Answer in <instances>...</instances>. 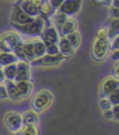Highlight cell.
Segmentation results:
<instances>
[{
	"mask_svg": "<svg viewBox=\"0 0 119 135\" xmlns=\"http://www.w3.org/2000/svg\"><path fill=\"white\" fill-rule=\"evenodd\" d=\"M110 28H113V29L119 31V20L118 19H112L111 22L109 24Z\"/></svg>",
	"mask_w": 119,
	"mask_h": 135,
	"instance_id": "35",
	"label": "cell"
},
{
	"mask_svg": "<svg viewBox=\"0 0 119 135\" xmlns=\"http://www.w3.org/2000/svg\"><path fill=\"white\" fill-rule=\"evenodd\" d=\"M99 104H100V107H101V109L102 110V111L109 110V109H111V108L113 107L112 103H110V101L107 99V98H102V99H101Z\"/></svg>",
	"mask_w": 119,
	"mask_h": 135,
	"instance_id": "29",
	"label": "cell"
},
{
	"mask_svg": "<svg viewBox=\"0 0 119 135\" xmlns=\"http://www.w3.org/2000/svg\"><path fill=\"white\" fill-rule=\"evenodd\" d=\"M3 69V73L5 75V78L7 80H10V81H14V78L16 76V70H17V64H12L9 65L5 66Z\"/></svg>",
	"mask_w": 119,
	"mask_h": 135,
	"instance_id": "23",
	"label": "cell"
},
{
	"mask_svg": "<svg viewBox=\"0 0 119 135\" xmlns=\"http://www.w3.org/2000/svg\"><path fill=\"white\" fill-rule=\"evenodd\" d=\"M107 99L110 101V103H112V105H117L119 104V89H115V91H113L112 93H110L108 95Z\"/></svg>",
	"mask_w": 119,
	"mask_h": 135,
	"instance_id": "27",
	"label": "cell"
},
{
	"mask_svg": "<svg viewBox=\"0 0 119 135\" xmlns=\"http://www.w3.org/2000/svg\"><path fill=\"white\" fill-rule=\"evenodd\" d=\"M77 29H78L77 22L73 18H72V17H69V18L67 19V21L64 22L63 25L62 26L61 30H60V32H59L60 37H65L68 35L77 31Z\"/></svg>",
	"mask_w": 119,
	"mask_h": 135,
	"instance_id": "13",
	"label": "cell"
},
{
	"mask_svg": "<svg viewBox=\"0 0 119 135\" xmlns=\"http://www.w3.org/2000/svg\"><path fill=\"white\" fill-rule=\"evenodd\" d=\"M108 13H109V16L111 19H118L119 18V8H115V7H113V6L109 7Z\"/></svg>",
	"mask_w": 119,
	"mask_h": 135,
	"instance_id": "30",
	"label": "cell"
},
{
	"mask_svg": "<svg viewBox=\"0 0 119 135\" xmlns=\"http://www.w3.org/2000/svg\"><path fill=\"white\" fill-rule=\"evenodd\" d=\"M112 6L115 7V8H119V0H113Z\"/></svg>",
	"mask_w": 119,
	"mask_h": 135,
	"instance_id": "42",
	"label": "cell"
},
{
	"mask_svg": "<svg viewBox=\"0 0 119 135\" xmlns=\"http://www.w3.org/2000/svg\"><path fill=\"white\" fill-rule=\"evenodd\" d=\"M16 4L21 8V9L27 14L28 16L32 18H36L39 16V11L38 8H36L34 5L32 4L31 0H18Z\"/></svg>",
	"mask_w": 119,
	"mask_h": 135,
	"instance_id": "12",
	"label": "cell"
},
{
	"mask_svg": "<svg viewBox=\"0 0 119 135\" xmlns=\"http://www.w3.org/2000/svg\"><path fill=\"white\" fill-rule=\"evenodd\" d=\"M8 99V93H7V89L5 85L0 84V100H7Z\"/></svg>",
	"mask_w": 119,
	"mask_h": 135,
	"instance_id": "33",
	"label": "cell"
},
{
	"mask_svg": "<svg viewBox=\"0 0 119 135\" xmlns=\"http://www.w3.org/2000/svg\"><path fill=\"white\" fill-rule=\"evenodd\" d=\"M112 3H113V0H102V5L108 7V8L112 6Z\"/></svg>",
	"mask_w": 119,
	"mask_h": 135,
	"instance_id": "41",
	"label": "cell"
},
{
	"mask_svg": "<svg viewBox=\"0 0 119 135\" xmlns=\"http://www.w3.org/2000/svg\"><path fill=\"white\" fill-rule=\"evenodd\" d=\"M44 0H31V2H32V4L34 5V7H36V8H39L40 7H41L42 3H43Z\"/></svg>",
	"mask_w": 119,
	"mask_h": 135,
	"instance_id": "39",
	"label": "cell"
},
{
	"mask_svg": "<svg viewBox=\"0 0 119 135\" xmlns=\"http://www.w3.org/2000/svg\"><path fill=\"white\" fill-rule=\"evenodd\" d=\"M52 101L53 94L47 89H41L33 96L31 100V107L36 114L41 113L51 104Z\"/></svg>",
	"mask_w": 119,
	"mask_h": 135,
	"instance_id": "2",
	"label": "cell"
},
{
	"mask_svg": "<svg viewBox=\"0 0 119 135\" xmlns=\"http://www.w3.org/2000/svg\"><path fill=\"white\" fill-rule=\"evenodd\" d=\"M5 87L7 89V93H8V99L12 100V101H21L23 98L22 97V95L19 92L18 89H17L15 82L10 81V80H5Z\"/></svg>",
	"mask_w": 119,
	"mask_h": 135,
	"instance_id": "16",
	"label": "cell"
},
{
	"mask_svg": "<svg viewBox=\"0 0 119 135\" xmlns=\"http://www.w3.org/2000/svg\"><path fill=\"white\" fill-rule=\"evenodd\" d=\"M82 6V0H64L57 10L66 14L68 17H73L79 12Z\"/></svg>",
	"mask_w": 119,
	"mask_h": 135,
	"instance_id": "8",
	"label": "cell"
},
{
	"mask_svg": "<svg viewBox=\"0 0 119 135\" xmlns=\"http://www.w3.org/2000/svg\"><path fill=\"white\" fill-rule=\"evenodd\" d=\"M63 1H64V0H48V2H49L50 6L52 7V8H53L55 11L60 8V6L62 4V2H63Z\"/></svg>",
	"mask_w": 119,
	"mask_h": 135,
	"instance_id": "32",
	"label": "cell"
},
{
	"mask_svg": "<svg viewBox=\"0 0 119 135\" xmlns=\"http://www.w3.org/2000/svg\"><path fill=\"white\" fill-rule=\"evenodd\" d=\"M22 41L20 35L13 31H8L0 36V52L11 53L14 48Z\"/></svg>",
	"mask_w": 119,
	"mask_h": 135,
	"instance_id": "3",
	"label": "cell"
},
{
	"mask_svg": "<svg viewBox=\"0 0 119 135\" xmlns=\"http://www.w3.org/2000/svg\"><path fill=\"white\" fill-rule=\"evenodd\" d=\"M58 48H59V52L60 54L64 57L65 59H68L69 57H71L76 50H73V48L72 47V45L70 44V42L66 39V37H60V40L58 42Z\"/></svg>",
	"mask_w": 119,
	"mask_h": 135,
	"instance_id": "14",
	"label": "cell"
},
{
	"mask_svg": "<svg viewBox=\"0 0 119 135\" xmlns=\"http://www.w3.org/2000/svg\"><path fill=\"white\" fill-rule=\"evenodd\" d=\"M96 38L101 40H107L108 34H107V28L106 27H100L96 32Z\"/></svg>",
	"mask_w": 119,
	"mask_h": 135,
	"instance_id": "28",
	"label": "cell"
},
{
	"mask_svg": "<svg viewBox=\"0 0 119 135\" xmlns=\"http://www.w3.org/2000/svg\"><path fill=\"white\" fill-rule=\"evenodd\" d=\"M33 44H34V56L36 58H40L42 56H44L46 54V47L45 44L42 41L40 38L36 37L33 39Z\"/></svg>",
	"mask_w": 119,
	"mask_h": 135,
	"instance_id": "21",
	"label": "cell"
},
{
	"mask_svg": "<svg viewBox=\"0 0 119 135\" xmlns=\"http://www.w3.org/2000/svg\"><path fill=\"white\" fill-rule=\"evenodd\" d=\"M21 131L23 135H39V129L37 126H24Z\"/></svg>",
	"mask_w": 119,
	"mask_h": 135,
	"instance_id": "26",
	"label": "cell"
},
{
	"mask_svg": "<svg viewBox=\"0 0 119 135\" xmlns=\"http://www.w3.org/2000/svg\"><path fill=\"white\" fill-rule=\"evenodd\" d=\"M119 89V81L118 79H115L112 76L104 78L101 82V85L99 88V96L101 99L107 98L110 93L115 91V89Z\"/></svg>",
	"mask_w": 119,
	"mask_h": 135,
	"instance_id": "6",
	"label": "cell"
},
{
	"mask_svg": "<svg viewBox=\"0 0 119 135\" xmlns=\"http://www.w3.org/2000/svg\"><path fill=\"white\" fill-rule=\"evenodd\" d=\"M119 50V36H115L113 40L110 41V50Z\"/></svg>",
	"mask_w": 119,
	"mask_h": 135,
	"instance_id": "31",
	"label": "cell"
},
{
	"mask_svg": "<svg viewBox=\"0 0 119 135\" xmlns=\"http://www.w3.org/2000/svg\"><path fill=\"white\" fill-rule=\"evenodd\" d=\"M4 123L10 132H17L23 127L22 115L17 111H9L5 114Z\"/></svg>",
	"mask_w": 119,
	"mask_h": 135,
	"instance_id": "5",
	"label": "cell"
},
{
	"mask_svg": "<svg viewBox=\"0 0 119 135\" xmlns=\"http://www.w3.org/2000/svg\"><path fill=\"white\" fill-rule=\"evenodd\" d=\"M44 44H45V47H46V54L52 56L60 54L59 48H58L57 44L50 43V42H44Z\"/></svg>",
	"mask_w": 119,
	"mask_h": 135,
	"instance_id": "25",
	"label": "cell"
},
{
	"mask_svg": "<svg viewBox=\"0 0 119 135\" xmlns=\"http://www.w3.org/2000/svg\"><path fill=\"white\" fill-rule=\"evenodd\" d=\"M111 51V58L113 61L117 62L119 60V50H110Z\"/></svg>",
	"mask_w": 119,
	"mask_h": 135,
	"instance_id": "38",
	"label": "cell"
},
{
	"mask_svg": "<svg viewBox=\"0 0 119 135\" xmlns=\"http://www.w3.org/2000/svg\"><path fill=\"white\" fill-rule=\"evenodd\" d=\"M103 117L104 118L107 119V120H111V119L113 118V110L109 109V110H105V111H103Z\"/></svg>",
	"mask_w": 119,
	"mask_h": 135,
	"instance_id": "36",
	"label": "cell"
},
{
	"mask_svg": "<svg viewBox=\"0 0 119 135\" xmlns=\"http://www.w3.org/2000/svg\"><path fill=\"white\" fill-rule=\"evenodd\" d=\"M91 1L97 5H102V0H91Z\"/></svg>",
	"mask_w": 119,
	"mask_h": 135,
	"instance_id": "43",
	"label": "cell"
},
{
	"mask_svg": "<svg viewBox=\"0 0 119 135\" xmlns=\"http://www.w3.org/2000/svg\"><path fill=\"white\" fill-rule=\"evenodd\" d=\"M22 50H23V54H24V56H25L28 62H32L33 60L36 59L34 51L33 39H28V40L23 41V43H22Z\"/></svg>",
	"mask_w": 119,
	"mask_h": 135,
	"instance_id": "18",
	"label": "cell"
},
{
	"mask_svg": "<svg viewBox=\"0 0 119 135\" xmlns=\"http://www.w3.org/2000/svg\"><path fill=\"white\" fill-rule=\"evenodd\" d=\"M1 68H2V66H1V65H0V69H1Z\"/></svg>",
	"mask_w": 119,
	"mask_h": 135,
	"instance_id": "45",
	"label": "cell"
},
{
	"mask_svg": "<svg viewBox=\"0 0 119 135\" xmlns=\"http://www.w3.org/2000/svg\"><path fill=\"white\" fill-rule=\"evenodd\" d=\"M36 18H32V17L28 16L27 14H25L18 5L15 3L12 8L11 13H10V22L16 24H26L29 22H32Z\"/></svg>",
	"mask_w": 119,
	"mask_h": 135,
	"instance_id": "9",
	"label": "cell"
},
{
	"mask_svg": "<svg viewBox=\"0 0 119 135\" xmlns=\"http://www.w3.org/2000/svg\"><path fill=\"white\" fill-rule=\"evenodd\" d=\"M69 17L66 15V14L62 13V12L59 11V10H56L55 13H54L53 17H52V20H53V25L55 26L56 30L58 31V33L60 32V30L62 28V26L64 24V22L67 21V19Z\"/></svg>",
	"mask_w": 119,
	"mask_h": 135,
	"instance_id": "19",
	"label": "cell"
},
{
	"mask_svg": "<svg viewBox=\"0 0 119 135\" xmlns=\"http://www.w3.org/2000/svg\"><path fill=\"white\" fill-rule=\"evenodd\" d=\"M5 80H6V78H5V75H4V73H3V69L1 68V69H0V84L4 83Z\"/></svg>",
	"mask_w": 119,
	"mask_h": 135,
	"instance_id": "40",
	"label": "cell"
},
{
	"mask_svg": "<svg viewBox=\"0 0 119 135\" xmlns=\"http://www.w3.org/2000/svg\"><path fill=\"white\" fill-rule=\"evenodd\" d=\"M19 60L13 53H5V52H0V65L5 67L7 65H9L12 64H17Z\"/></svg>",
	"mask_w": 119,
	"mask_h": 135,
	"instance_id": "20",
	"label": "cell"
},
{
	"mask_svg": "<svg viewBox=\"0 0 119 135\" xmlns=\"http://www.w3.org/2000/svg\"><path fill=\"white\" fill-rule=\"evenodd\" d=\"M40 39L44 42H50L53 44H58L60 40V35L56 30L53 23L48 26H45L40 35Z\"/></svg>",
	"mask_w": 119,
	"mask_h": 135,
	"instance_id": "10",
	"label": "cell"
},
{
	"mask_svg": "<svg viewBox=\"0 0 119 135\" xmlns=\"http://www.w3.org/2000/svg\"><path fill=\"white\" fill-rule=\"evenodd\" d=\"M22 43H23V40H22V41H21L20 43H19L18 45L14 48L12 53L16 56L17 59H18L20 62H28L27 60H26V58H25V56H24V54H23V50H22ZM28 64H29V62H28Z\"/></svg>",
	"mask_w": 119,
	"mask_h": 135,
	"instance_id": "24",
	"label": "cell"
},
{
	"mask_svg": "<svg viewBox=\"0 0 119 135\" xmlns=\"http://www.w3.org/2000/svg\"><path fill=\"white\" fill-rule=\"evenodd\" d=\"M65 37H66V39L70 42V44L72 45V47H73L75 50H77L80 47V44H81V36H80L78 31H76V32L68 35Z\"/></svg>",
	"mask_w": 119,
	"mask_h": 135,
	"instance_id": "22",
	"label": "cell"
},
{
	"mask_svg": "<svg viewBox=\"0 0 119 135\" xmlns=\"http://www.w3.org/2000/svg\"><path fill=\"white\" fill-rule=\"evenodd\" d=\"M64 60H66L64 57H62L61 54L58 55H48L45 54L44 56L40 58L33 60L32 62H29L30 66H55L58 64H62Z\"/></svg>",
	"mask_w": 119,
	"mask_h": 135,
	"instance_id": "7",
	"label": "cell"
},
{
	"mask_svg": "<svg viewBox=\"0 0 119 135\" xmlns=\"http://www.w3.org/2000/svg\"><path fill=\"white\" fill-rule=\"evenodd\" d=\"M15 85H16L17 89H18L19 92L22 98H28L31 95L33 90V84L31 80L15 82Z\"/></svg>",
	"mask_w": 119,
	"mask_h": 135,
	"instance_id": "17",
	"label": "cell"
},
{
	"mask_svg": "<svg viewBox=\"0 0 119 135\" xmlns=\"http://www.w3.org/2000/svg\"><path fill=\"white\" fill-rule=\"evenodd\" d=\"M10 135H23V133L22 132V131H19L17 132H11Z\"/></svg>",
	"mask_w": 119,
	"mask_h": 135,
	"instance_id": "44",
	"label": "cell"
},
{
	"mask_svg": "<svg viewBox=\"0 0 119 135\" xmlns=\"http://www.w3.org/2000/svg\"><path fill=\"white\" fill-rule=\"evenodd\" d=\"M22 126H37L39 123V117L36 112L32 110H26L22 114Z\"/></svg>",
	"mask_w": 119,
	"mask_h": 135,
	"instance_id": "15",
	"label": "cell"
},
{
	"mask_svg": "<svg viewBox=\"0 0 119 135\" xmlns=\"http://www.w3.org/2000/svg\"><path fill=\"white\" fill-rule=\"evenodd\" d=\"M10 25L16 31L20 32L21 34L28 36H33V37H38L40 36L44 27H45V22L41 17L38 16L32 22H29V23L16 24L10 22Z\"/></svg>",
	"mask_w": 119,
	"mask_h": 135,
	"instance_id": "1",
	"label": "cell"
},
{
	"mask_svg": "<svg viewBox=\"0 0 119 135\" xmlns=\"http://www.w3.org/2000/svg\"><path fill=\"white\" fill-rule=\"evenodd\" d=\"M110 52L109 40H101L95 38L91 47V57L95 62H103Z\"/></svg>",
	"mask_w": 119,
	"mask_h": 135,
	"instance_id": "4",
	"label": "cell"
},
{
	"mask_svg": "<svg viewBox=\"0 0 119 135\" xmlns=\"http://www.w3.org/2000/svg\"><path fill=\"white\" fill-rule=\"evenodd\" d=\"M112 110H113V118H115V121H118V118H119V105H113L112 107Z\"/></svg>",
	"mask_w": 119,
	"mask_h": 135,
	"instance_id": "37",
	"label": "cell"
},
{
	"mask_svg": "<svg viewBox=\"0 0 119 135\" xmlns=\"http://www.w3.org/2000/svg\"><path fill=\"white\" fill-rule=\"evenodd\" d=\"M16 76L14 78V82L25 81L31 79V74H30V65L28 62H17Z\"/></svg>",
	"mask_w": 119,
	"mask_h": 135,
	"instance_id": "11",
	"label": "cell"
},
{
	"mask_svg": "<svg viewBox=\"0 0 119 135\" xmlns=\"http://www.w3.org/2000/svg\"><path fill=\"white\" fill-rule=\"evenodd\" d=\"M112 76L115 78V79H118L119 78V64L116 62V64L113 65V69H112Z\"/></svg>",
	"mask_w": 119,
	"mask_h": 135,
	"instance_id": "34",
	"label": "cell"
}]
</instances>
